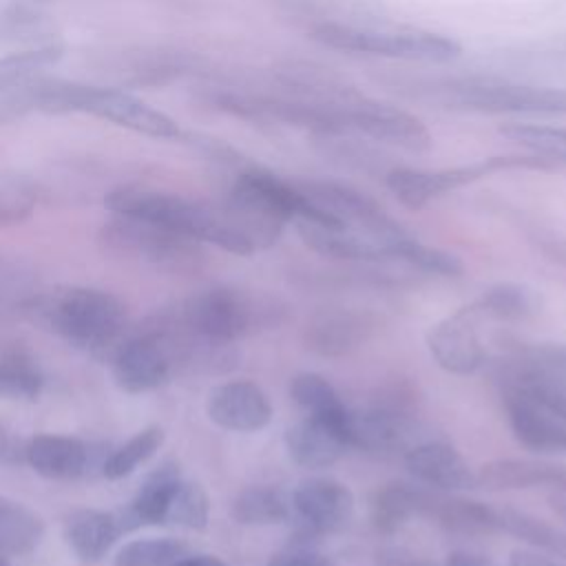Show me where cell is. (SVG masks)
<instances>
[{
	"mask_svg": "<svg viewBox=\"0 0 566 566\" xmlns=\"http://www.w3.org/2000/svg\"><path fill=\"white\" fill-rule=\"evenodd\" d=\"M22 314L35 327L66 343L108 358L126 336V307L104 290L55 285L29 296Z\"/></svg>",
	"mask_w": 566,
	"mask_h": 566,
	"instance_id": "1",
	"label": "cell"
},
{
	"mask_svg": "<svg viewBox=\"0 0 566 566\" xmlns=\"http://www.w3.org/2000/svg\"><path fill=\"white\" fill-rule=\"evenodd\" d=\"M104 206L113 214L146 219L239 256L254 252L252 245L232 228L221 206L192 201L181 195L144 186H117L106 192Z\"/></svg>",
	"mask_w": 566,
	"mask_h": 566,
	"instance_id": "2",
	"label": "cell"
},
{
	"mask_svg": "<svg viewBox=\"0 0 566 566\" xmlns=\"http://www.w3.org/2000/svg\"><path fill=\"white\" fill-rule=\"evenodd\" d=\"M175 314L199 336L232 345L254 332L281 325L285 305L272 294L214 285L186 298Z\"/></svg>",
	"mask_w": 566,
	"mask_h": 566,
	"instance_id": "3",
	"label": "cell"
},
{
	"mask_svg": "<svg viewBox=\"0 0 566 566\" xmlns=\"http://www.w3.org/2000/svg\"><path fill=\"white\" fill-rule=\"evenodd\" d=\"M310 38L327 49L382 55L418 62H449L462 53V46L442 33L431 31H378L345 22L323 20L312 27Z\"/></svg>",
	"mask_w": 566,
	"mask_h": 566,
	"instance_id": "4",
	"label": "cell"
},
{
	"mask_svg": "<svg viewBox=\"0 0 566 566\" xmlns=\"http://www.w3.org/2000/svg\"><path fill=\"white\" fill-rule=\"evenodd\" d=\"M559 168L562 164L546 159L542 155H500V157H486L482 161L440 168V170L391 168L385 172V184L402 206L411 210H420L447 192H453L458 188H464L469 184H475L502 170L555 172Z\"/></svg>",
	"mask_w": 566,
	"mask_h": 566,
	"instance_id": "5",
	"label": "cell"
},
{
	"mask_svg": "<svg viewBox=\"0 0 566 566\" xmlns=\"http://www.w3.org/2000/svg\"><path fill=\"white\" fill-rule=\"evenodd\" d=\"M97 241L108 254L170 272L192 270L203 256L199 241L126 214H113V219L99 228Z\"/></svg>",
	"mask_w": 566,
	"mask_h": 566,
	"instance_id": "6",
	"label": "cell"
},
{
	"mask_svg": "<svg viewBox=\"0 0 566 566\" xmlns=\"http://www.w3.org/2000/svg\"><path fill=\"white\" fill-rule=\"evenodd\" d=\"M66 113H86L153 139H179L184 133L170 115L115 86H93L66 80L62 115Z\"/></svg>",
	"mask_w": 566,
	"mask_h": 566,
	"instance_id": "7",
	"label": "cell"
},
{
	"mask_svg": "<svg viewBox=\"0 0 566 566\" xmlns=\"http://www.w3.org/2000/svg\"><path fill=\"white\" fill-rule=\"evenodd\" d=\"M411 396L398 387L376 398L363 411H349V447L367 453H407L422 442L420 424L411 413Z\"/></svg>",
	"mask_w": 566,
	"mask_h": 566,
	"instance_id": "8",
	"label": "cell"
},
{
	"mask_svg": "<svg viewBox=\"0 0 566 566\" xmlns=\"http://www.w3.org/2000/svg\"><path fill=\"white\" fill-rule=\"evenodd\" d=\"M301 192L321 206L332 217L340 219L347 228L371 237L380 245H387L407 237L409 232L385 212V208L369 195L354 186L338 181H296Z\"/></svg>",
	"mask_w": 566,
	"mask_h": 566,
	"instance_id": "9",
	"label": "cell"
},
{
	"mask_svg": "<svg viewBox=\"0 0 566 566\" xmlns=\"http://www.w3.org/2000/svg\"><path fill=\"white\" fill-rule=\"evenodd\" d=\"M354 493L340 480L325 475L305 478L292 493V513L298 520L294 542L310 544L314 537L345 531L354 517Z\"/></svg>",
	"mask_w": 566,
	"mask_h": 566,
	"instance_id": "10",
	"label": "cell"
},
{
	"mask_svg": "<svg viewBox=\"0 0 566 566\" xmlns=\"http://www.w3.org/2000/svg\"><path fill=\"white\" fill-rule=\"evenodd\" d=\"M451 106L473 113H528L566 115V88L526 84H484L467 82L449 88Z\"/></svg>",
	"mask_w": 566,
	"mask_h": 566,
	"instance_id": "11",
	"label": "cell"
},
{
	"mask_svg": "<svg viewBox=\"0 0 566 566\" xmlns=\"http://www.w3.org/2000/svg\"><path fill=\"white\" fill-rule=\"evenodd\" d=\"M340 115L349 135H363L409 153H427L433 146L429 128L396 106L356 95L340 106Z\"/></svg>",
	"mask_w": 566,
	"mask_h": 566,
	"instance_id": "12",
	"label": "cell"
},
{
	"mask_svg": "<svg viewBox=\"0 0 566 566\" xmlns=\"http://www.w3.org/2000/svg\"><path fill=\"white\" fill-rule=\"evenodd\" d=\"M108 453L111 447L104 442L38 433L27 440L24 462L46 480H82L102 475Z\"/></svg>",
	"mask_w": 566,
	"mask_h": 566,
	"instance_id": "13",
	"label": "cell"
},
{
	"mask_svg": "<svg viewBox=\"0 0 566 566\" xmlns=\"http://www.w3.org/2000/svg\"><path fill=\"white\" fill-rule=\"evenodd\" d=\"M115 385L126 394H146L166 385L175 371L161 338L150 329L124 336L108 356Z\"/></svg>",
	"mask_w": 566,
	"mask_h": 566,
	"instance_id": "14",
	"label": "cell"
},
{
	"mask_svg": "<svg viewBox=\"0 0 566 566\" xmlns=\"http://www.w3.org/2000/svg\"><path fill=\"white\" fill-rule=\"evenodd\" d=\"M349 407L336 416H310L285 429L287 455L303 469H327L336 464L349 447Z\"/></svg>",
	"mask_w": 566,
	"mask_h": 566,
	"instance_id": "15",
	"label": "cell"
},
{
	"mask_svg": "<svg viewBox=\"0 0 566 566\" xmlns=\"http://www.w3.org/2000/svg\"><path fill=\"white\" fill-rule=\"evenodd\" d=\"M378 327H380V321L369 310H354V307L321 310L307 321L303 329V343L310 352L318 356L336 358L358 349L363 343H367L376 334Z\"/></svg>",
	"mask_w": 566,
	"mask_h": 566,
	"instance_id": "16",
	"label": "cell"
},
{
	"mask_svg": "<svg viewBox=\"0 0 566 566\" xmlns=\"http://www.w3.org/2000/svg\"><path fill=\"white\" fill-rule=\"evenodd\" d=\"M427 347L438 367L449 374L471 376L486 363V349L478 334V321L462 307L429 327Z\"/></svg>",
	"mask_w": 566,
	"mask_h": 566,
	"instance_id": "17",
	"label": "cell"
},
{
	"mask_svg": "<svg viewBox=\"0 0 566 566\" xmlns=\"http://www.w3.org/2000/svg\"><path fill=\"white\" fill-rule=\"evenodd\" d=\"M208 418L228 431L254 433L270 424L272 402L252 380H228L217 385L206 400Z\"/></svg>",
	"mask_w": 566,
	"mask_h": 566,
	"instance_id": "18",
	"label": "cell"
},
{
	"mask_svg": "<svg viewBox=\"0 0 566 566\" xmlns=\"http://www.w3.org/2000/svg\"><path fill=\"white\" fill-rule=\"evenodd\" d=\"M402 458L407 471L431 489L460 491L475 486V471L447 440H422Z\"/></svg>",
	"mask_w": 566,
	"mask_h": 566,
	"instance_id": "19",
	"label": "cell"
},
{
	"mask_svg": "<svg viewBox=\"0 0 566 566\" xmlns=\"http://www.w3.org/2000/svg\"><path fill=\"white\" fill-rule=\"evenodd\" d=\"M506 418L515 440L539 453H566V422L531 398L502 389Z\"/></svg>",
	"mask_w": 566,
	"mask_h": 566,
	"instance_id": "20",
	"label": "cell"
},
{
	"mask_svg": "<svg viewBox=\"0 0 566 566\" xmlns=\"http://www.w3.org/2000/svg\"><path fill=\"white\" fill-rule=\"evenodd\" d=\"M199 66L201 60L192 53L168 46H142L135 53H124L115 73L130 86H166L199 73Z\"/></svg>",
	"mask_w": 566,
	"mask_h": 566,
	"instance_id": "21",
	"label": "cell"
},
{
	"mask_svg": "<svg viewBox=\"0 0 566 566\" xmlns=\"http://www.w3.org/2000/svg\"><path fill=\"white\" fill-rule=\"evenodd\" d=\"M128 533L122 511L77 509L64 520V539L82 564H97Z\"/></svg>",
	"mask_w": 566,
	"mask_h": 566,
	"instance_id": "22",
	"label": "cell"
},
{
	"mask_svg": "<svg viewBox=\"0 0 566 566\" xmlns=\"http://www.w3.org/2000/svg\"><path fill=\"white\" fill-rule=\"evenodd\" d=\"M502 389L517 391L566 422V369H553L509 356L500 365Z\"/></svg>",
	"mask_w": 566,
	"mask_h": 566,
	"instance_id": "23",
	"label": "cell"
},
{
	"mask_svg": "<svg viewBox=\"0 0 566 566\" xmlns=\"http://www.w3.org/2000/svg\"><path fill=\"white\" fill-rule=\"evenodd\" d=\"M475 486L486 491H517V489H566V464L528 460V458H497L484 462L475 471Z\"/></svg>",
	"mask_w": 566,
	"mask_h": 566,
	"instance_id": "24",
	"label": "cell"
},
{
	"mask_svg": "<svg viewBox=\"0 0 566 566\" xmlns=\"http://www.w3.org/2000/svg\"><path fill=\"white\" fill-rule=\"evenodd\" d=\"M436 491L411 482H389L382 484L369 504L371 526L380 535H396L413 517H429Z\"/></svg>",
	"mask_w": 566,
	"mask_h": 566,
	"instance_id": "25",
	"label": "cell"
},
{
	"mask_svg": "<svg viewBox=\"0 0 566 566\" xmlns=\"http://www.w3.org/2000/svg\"><path fill=\"white\" fill-rule=\"evenodd\" d=\"M294 226L303 243L323 256L338 259V261H369V263L389 259L385 245H380L371 237H365L352 228H327L312 221H294Z\"/></svg>",
	"mask_w": 566,
	"mask_h": 566,
	"instance_id": "26",
	"label": "cell"
},
{
	"mask_svg": "<svg viewBox=\"0 0 566 566\" xmlns=\"http://www.w3.org/2000/svg\"><path fill=\"white\" fill-rule=\"evenodd\" d=\"M542 298L537 290H533L526 283H513L502 281L484 290L478 298L462 305V310L480 321H502V323H515L531 318L539 312Z\"/></svg>",
	"mask_w": 566,
	"mask_h": 566,
	"instance_id": "27",
	"label": "cell"
},
{
	"mask_svg": "<svg viewBox=\"0 0 566 566\" xmlns=\"http://www.w3.org/2000/svg\"><path fill=\"white\" fill-rule=\"evenodd\" d=\"M181 478L184 475L179 471V464L172 460L161 462L153 473H148L135 497L128 502L126 509H122L128 531H135L139 526H164L168 502Z\"/></svg>",
	"mask_w": 566,
	"mask_h": 566,
	"instance_id": "28",
	"label": "cell"
},
{
	"mask_svg": "<svg viewBox=\"0 0 566 566\" xmlns=\"http://www.w3.org/2000/svg\"><path fill=\"white\" fill-rule=\"evenodd\" d=\"M429 517L438 520L442 528L458 535H491L502 531L500 509L486 502L455 497V495L449 497V495L436 493Z\"/></svg>",
	"mask_w": 566,
	"mask_h": 566,
	"instance_id": "29",
	"label": "cell"
},
{
	"mask_svg": "<svg viewBox=\"0 0 566 566\" xmlns=\"http://www.w3.org/2000/svg\"><path fill=\"white\" fill-rule=\"evenodd\" d=\"M230 513L243 526H272L292 517V495L279 486H248L232 500Z\"/></svg>",
	"mask_w": 566,
	"mask_h": 566,
	"instance_id": "30",
	"label": "cell"
},
{
	"mask_svg": "<svg viewBox=\"0 0 566 566\" xmlns=\"http://www.w3.org/2000/svg\"><path fill=\"white\" fill-rule=\"evenodd\" d=\"M44 537V522L20 502L0 495V553L27 555Z\"/></svg>",
	"mask_w": 566,
	"mask_h": 566,
	"instance_id": "31",
	"label": "cell"
},
{
	"mask_svg": "<svg viewBox=\"0 0 566 566\" xmlns=\"http://www.w3.org/2000/svg\"><path fill=\"white\" fill-rule=\"evenodd\" d=\"M500 528L504 533L526 542L535 551L566 555V531L546 520H539L531 513L504 506V509H500Z\"/></svg>",
	"mask_w": 566,
	"mask_h": 566,
	"instance_id": "32",
	"label": "cell"
},
{
	"mask_svg": "<svg viewBox=\"0 0 566 566\" xmlns=\"http://www.w3.org/2000/svg\"><path fill=\"white\" fill-rule=\"evenodd\" d=\"M164 438H166V433L157 424H150V427L137 431L122 447L111 449V453L102 467V478L122 480V478L135 473L144 462H148L159 451V447L164 444Z\"/></svg>",
	"mask_w": 566,
	"mask_h": 566,
	"instance_id": "33",
	"label": "cell"
},
{
	"mask_svg": "<svg viewBox=\"0 0 566 566\" xmlns=\"http://www.w3.org/2000/svg\"><path fill=\"white\" fill-rule=\"evenodd\" d=\"M62 53H64V44L60 40L51 38L31 49L2 55L0 57V95L4 91H9L11 86H15L18 82L40 75L49 66L57 64Z\"/></svg>",
	"mask_w": 566,
	"mask_h": 566,
	"instance_id": "34",
	"label": "cell"
},
{
	"mask_svg": "<svg viewBox=\"0 0 566 566\" xmlns=\"http://www.w3.org/2000/svg\"><path fill=\"white\" fill-rule=\"evenodd\" d=\"M40 201V184L27 172L0 170V228L27 221Z\"/></svg>",
	"mask_w": 566,
	"mask_h": 566,
	"instance_id": "35",
	"label": "cell"
},
{
	"mask_svg": "<svg viewBox=\"0 0 566 566\" xmlns=\"http://www.w3.org/2000/svg\"><path fill=\"white\" fill-rule=\"evenodd\" d=\"M387 254H389V259L405 261L420 272H429V274H438V276L455 279V276H462V272H464V263L455 254L433 248V245H424L411 234L389 243Z\"/></svg>",
	"mask_w": 566,
	"mask_h": 566,
	"instance_id": "36",
	"label": "cell"
},
{
	"mask_svg": "<svg viewBox=\"0 0 566 566\" xmlns=\"http://www.w3.org/2000/svg\"><path fill=\"white\" fill-rule=\"evenodd\" d=\"M292 400L310 416H336L347 409L336 387L316 371H298L290 380Z\"/></svg>",
	"mask_w": 566,
	"mask_h": 566,
	"instance_id": "37",
	"label": "cell"
},
{
	"mask_svg": "<svg viewBox=\"0 0 566 566\" xmlns=\"http://www.w3.org/2000/svg\"><path fill=\"white\" fill-rule=\"evenodd\" d=\"M210 515V500L201 484L181 478L166 509L164 526H181L190 531H203Z\"/></svg>",
	"mask_w": 566,
	"mask_h": 566,
	"instance_id": "38",
	"label": "cell"
},
{
	"mask_svg": "<svg viewBox=\"0 0 566 566\" xmlns=\"http://www.w3.org/2000/svg\"><path fill=\"white\" fill-rule=\"evenodd\" d=\"M190 553L177 537H142L124 544L115 555V566H172Z\"/></svg>",
	"mask_w": 566,
	"mask_h": 566,
	"instance_id": "39",
	"label": "cell"
},
{
	"mask_svg": "<svg viewBox=\"0 0 566 566\" xmlns=\"http://www.w3.org/2000/svg\"><path fill=\"white\" fill-rule=\"evenodd\" d=\"M44 378L35 363L20 352L0 358V398L35 400L42 391Z\"/></svg>",
	"mask_w": 566,
	"mask_h": 566,
	"instance_id": "40",
	"label": "cell"
},
{
	"mask_svg": "<svg viewBox=\"0 0 566 566\" xmlns=\"http://www.w3.org/2000/svg\"><path fill=\"white\" fill-rule=\"evenodd\" d=\"M511 142L522 144L533 155H542L566 166V128L555 126H533V124H504L500 128Z\"/></svg>",
	"mask_w": 566,
	"mask_h": 566,
	"instance_id": "41",
	"label": "cell"
},
{
	"mask_svg": "<svg viewBox=\"0 0 566 566\" xmlns=\"http://www.w3.org/2000/svg\"><path fill=\"white\" fill-rule=\"evenodd\" d=\"M265 566H336L334 559L312 544L292 542L287 548L274 553Z\"/></svg>",
	"mask_w": 566,
	"mask_h": 566,
	"instance_id": "42",
	"label": "cell"
},
{
	"mask_svg": "<svg viewBox=\"0 0 566 566\" xmlns=\"http://www.w3.org/2000/svg\"><path fill=\"white\" fill-rule=\"evenodd\" d=\"M528 241L542 252L548 261L566 268V237L546 230V228H531L528 230Z\"/></svg>",
	"mask_w": 566,
	"mask_h": 566,
	"instance_id": "43",
	"label": "cell"
},
{
	"mask_svg": "<svg viewBox=\"0 0 566 566\" xmlns=\"http://www.w3.org/2000/svg\"><path fill=\"white\" fill-rule=\"evenodd\" d=\"M24 453H27V440L20 438L18 433L9 431V429L0 422V464H2V467L27 464V462H24Z\"/></svg>",
	"mask_w": 566,
	"mask_h": 566,
	"instance_id": "44",
	"label": "cell"
},
{
	"mask_svg": "<svg viewBox=\"0 0 566 566\" xmlns=\"http://www.w3.org/2000/svg\"><path fill=\"white\" fill-rule=\"evenodd\" d=\"M506 566H566V555H553L535 548H517L509 555Z\"/></svg>",
	"mask_w": 566,
	"mask_h": 566,
	"instance_id": "45",
	"label": "cell"
},
{
	"mask_svg": "<svg viewBox=\"0 0 566 566\" xmlns=\"http://www.w3.org/2000/svg\"><path fill=\"white\" fill-rule=\"evenodd\" d=\"M376 562H378V566H436L433 562H429L407 548H396V546L378 548Z\"/></svg>",
	"mask_w": 566,
	"mask_h": 566,
	"instance_id": "46",
	"label": "cell"
},
{
	"mask_svg": "<svg viewBox=\"0 0 566 566\" xmlns=\"http://www.w3.org/2000/svg\"><path fill=\"white\" fill-rule=\"evenodd\" d=\"M172 566H228V564L221 557L210 553H186Z\"/></svg>",
	"mask_w": 566,
	"mask_h": 566,
	"instance_id": "47",
	"label": "cell"
},
{
	"mask_svg": "<svg viewBox=\"0 0 566 566\" xmlns=\"http://www.w3.org/2000/svg\"><path fill=\"white\" fill-rule=\"evenodd\" d=\"M548 504L557 513V517L566 522V489H553L548 495Z\"/></svg>",
	"mask_w": 566,
	"mask_h": 566,
	"instance_id": "48",
	"label": "cell"
},
{
	"mask_svg": "<svg viewBox=\"0 0 566 566\" xmlns=\"http://www.w3.org/2000/svg\"><path fill=\"white\" fill-rule=\"evenodd\" d=\"M276 2L296 11H314L318 7H327V0H276Z\"/></svg>",
	"mask_w": 566,
	"mask_h": 566,
	"instance_id": "49",
	"label": "cell"
},
{
	"mask_svg": "<svg viewBox=\"0 0 566 566\" xmlns=\"http://www.w3.org/2000/svg\"><path fill=\"white\" fill-rule=\"evenodd\" d=\"M0 566H9V562H7V555H2V553H0Z\"/></svg>",
	"mask_w": 566,
	"mask_h": 566,
	"instance_id": "50",
	"label": "cell"
},
{
	"mask_svg": "<svg viewBox=\"0 0 566 566\" xmlns=\"http://www.w3.org/2000/svg\"><path fill=\"white\" fill-rule=\"evenodd\" d=\"M38 2H40V0H38Z\"/></svg>",
	"mask_w": 566,
	"mask_h": 566,
	"instance_id": "51",
	"label": "cell"
}]
</instances>
